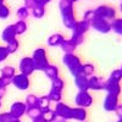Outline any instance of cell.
<instances>
[{"label": "cell", "mask_w": 122, "mask_h": 122, "mask_svg": "<svg viewBox=\"0 0 122 122\" xmlns=\"http://www.w3.org/2000/svg\"><path fill=\"white\" fill-rule=\"evenodd\" d=\"M55 122H66V121H65V120H62V118H59V117H57V118L55 120Z\"/></svg>", "instance_id": "bcb514c9"}, {"label": "cell", "mask_w": 122, "mask_h": 122, "mask_svg": "<svg viewBox=\"0 0 122 122\" xmlns=\"http://www.w3.org/2000/svg\"><path fill=\"white\" fill-rule=\"evenodd\" d=\"M18 70H20V73H23L26 76H30L34 73L36 71V65L33 62V59L32 56H25L21 59L18 64Z\"/></svg>", "instance_id": "52a82bcc"}, {"label": "cell", "mask_w": 122, "mask_h": 122, "mask_svg": "<svg viewBox=\"0 0 122 122\" xmlns=\"http://www.w3.org/2000/svg\"><path fill=\"white\" fill-rule=\"evenodd\" d=\"M11 81H12V79H9V78H5V77H1V76H0V87L6 88L7 86L11 84Z\"/></svg>", "instance_id": "ab89813d"}, {"label": "cell", "mask_w": 122, "mask_h": 122, "mask_svg": "<svg viewBox=\"0 0 122 122\" xmlns=\"http://www.w3.org/2000/svg\"><path fill=\"white\" fill-rule=\"evenodd\" d=\"M111 30L118 36H122V17H116L111 21Z\"/></svg>", "instance_id": "603a6c76"}, {"label": "cell", "mask_w": 122, "mask_h": 122, "mask_svg": "<svg viewBox=\"0 0 122 122\" xmlns=\"http://www.w3.org/2000/svg\"><path fill=\"white\" fill-rule=\"evenodd\" d=\"M90 28H93L94 30H97V32H99V33L106 34V33L111 32V22L95 16L90 21Z\"/></svg>", "instance_id": "8992f818"}, {"label": "cell", "mask_w": 122, "mask_h": 122, "mask_svg": "<svg viewBox=\"0 0 122 122\" xmlns=\"http://www.w3.org/2000/svg\"><path fill=\"white\" fill-rule=\"evenodd\" d=\"M9 16H10V9H9V6L5 5V4H1V5H0V18H1V20H6Z\"/></svg>", "instance_id": "e575fe53"}, {"label": "cell", "mask_w": 122, "mask_h": 122, "mask_svg": "<svg viewBox=\"0 0 122 122\" xmlns=\"http://www.w3.org/2000/svg\"><path fill=\"white\" fill-rule=\"evenodd\" d=\"M17 34H16V30H15V27L14 25H9L4 28V30L1 32V40H4L5 43H9L11 40L16 39Z\"/></svg>", "instance_id": "2e32d148"}, {"label": "cell", "mask_w": 122, "mask_h": 122, "mask_svg": "<svg viewBox=\"0 0 122 122\" xmlns=\"http://www.w3.org/2000/svg\"><path fill=\"white\" fill-rule=\"evenodd\" d=\"M121 70H122V65H121Z\"/></svg>", "instance_id": "db71d44e"}, {"label": "cell", "mask_w": 122, "mask_h": 122, "mask_svg": "<svg viewBox=\"0 0 122 122\" xmlns=\"http://www.w3.org/2000/svg\"><path fill=\"white\" fill-rule=\"evenodd\" d=\"M117 122H122V118H118V121Z\"/></svg>", "instance_id": "816d5d0a"}, {"label": "cell", "mask_w": 122, "mask_h": 122, "mask_svg": "<svg viewBox=\"0 0 122 122\" xmlns=\"http://www.w3.org/2000/svg\"><path fill=\"white\" fill-rule=\"evenodd\" d=\"M87 116H88V114H87L86 109L78 107V106L71 107V120H75L78 122H86Z\"/></svg>", "instance_id": "5bb4252c"}, {"label": "cell", "mask_w": 122, "mask_h": 122, "mask_svg": "<svg viewBox=\"0 0 122 122\" xmlns=\"http://www.w3.org/2000/svg\"><path fill=\"white\" fill-rule=\"evenodd\" d=\"M72 42L78 46V45H82L83 43H84V36H81V34H75V33H72V36H71V38H70Z\"/></svg>", "instance_id": "d590c367"}, {"label": "cell", "mask_w": 122, "mask_h": 122, "mask_svg": "<svg viewBox=\"0 0 122 122\" xmlns=\"http://www.w3.org/2000/svg\"><path fill=\"white\" fill-rule=\"evenodd\" d=\"M71 1H72V3L75 4V3H77V1H79V0H71Z\"/></svg>", "instance_id": "681fc988"}, {"label": "cell", "mask_w": 122, "mask_h": 122, "mask_svg": "<svg viewBox=\"0 0 122 122\" xmlns=\"http://www.w3.org/2000/svg\"><path fill=\"white\" fill-rule=\"evenodd\" d=\"M65 88V82H64V79L61 78L60 76L55 79L51 81V89L54 90H59V92H62Z\"/></svg>", "instance_id": "83f0119b"}, {"label": "cell", "mask_w": 122, "mask_h": 122, "mask_svg": "<svg viewBox=\"0 0 122 122\" xmlns=\"http://www.w3.org/2000/svg\"><path fill=\"white\" fill-rule=\"evenodd\" d=\"M59 10L62 18V23L67 29H72L76 25L77 20L75 15V7L73 3L71 0H60L59 1Z\"/></svg>", "instance_id": "6da1fadb"}, {"label": "cell", "mask_w": 122, "mask_h": 122, "mask_svg": "<svg viewBox=\"0 0 122 122\" xmlns=\"http://www.w3.org/2000/svg\"><path fill=\"white\" fill-rule=\"evenodd\" d=\"M40 116L45 120V122H55V120L57 118L55 111L51 110V109H46V110L42 111V115Z\"/></svg>", "instance_id": "d4e9b609"}, {"label": "cell", "mask_w": 122, "mask_h": 122, "mask_svg": "<svg viewBox=\"0 0 122 122\" xmlns=\"http://www.w3.org/2000/svg\"><path fill=\"white\" fill-rule=\"evenodd\" d=\"M25 7H27L29 11L32 10L34 6H36V0H25Z\"/></svg>", "instance_id": "60d3db41"}, {"label": "cell", "mask_w": 122, "mask_h": 122, "mask_svg": "<svg viewBox=\"0 0 122 122\" xmlns=\"http://www.w3.org/2000/svg\"><path fill=\"white\" fill-rule=\"evenodd\" d=\"M94 72H95V66L90 62H87V64H83L82 65V70H81V75L86 76L87 78L94 76Z\"/></svg>", "instance_id": "44dd1931"}, {"label": "cell", "mask_w": 122, "mask_h": 122, "mask_svg": "<svg viewBox=\"0 0 122 122\" xmlns=\"http://www.w3.org/2000/svg\"><path fill=\"white\" fill-rule=\"evenodd\" d=\"M5 94H6V88L0 87V99H3L5 97Z\"/></svg>", "instance_id": "ee69618b"}, {"label": "cell", "mask_w": 122, "mask_h": 122, "mask_svg": "<svg viewBox=\"0 0 122 122\" xmlns=\"http://www.w3.org/2000/svg\"><path fill=\"white\" fill-rule=\"evenodd\" d=\"M94 14L97 17L104 18L106 21H114L116 18V9L110 5H99L94 9Z\"/></svg>", "instance_id": "5b68a950"}, {"label": "cell", "mask_w": 122, "mask_h": 122, "mask_svg": "<svg viewBox=\"0 0 122 122\" xmlns=\"http://www.w3.org/2000/svg\"><path fill=\"white\" fill-rule=\"evenodd\" d=\"M26 111H27V106L25 104V101H15V103H12L11 106H10L9 112L12 115L14 118L21 120V117L26 115Z\"/></svg>", "instance_id": "9c48e42d"}, {"label": "cell", "mask_w": 122, "mask_h": 122, "mask_svg": "<svg viewBox=\"0 0 122 122\" xmlns=\"http://www.w3.org/2000/svg\"><path fill=\"white\" fill-rule=\"evenodd\" d=\"M11 83L18 90H27L30 86V81H29V77L23 75V73H16L11 81Z\"/></svg>", "instance_id": "ba28073f"}, {"label": "cell", "mask_w": 122, "mask_h": 122, "mask_svg": "<svg viewBox=\"0 0 122 122\" xmlns=\"http://www.w3.org/2000/svg\"><path fill=\"white\" fill-rule=\"evenodd\" d=\"M120 12H121V14H122V1H121V3H120Z\"/></svg>", "instance_id": "c3c4849f"}, {"label": "cell", "mask_w": 122, "mask_h": 122, "mask_svg": "<svg viewBox=\"0 0 122 122\" xmlns=\"http://www.w3.org/2000/svg\"><path fill=\"white\" fill-rule=\"evenodd\" d=\"M32 122H45V120H44L42 116H39V117H37V118L32 120Z\"/></svg>", "instance_id": "f6af8a7d"}, {"label": "cell", "mask_w": 122, "mask_h": 122, "mask_svg": "<svg viewBox=\"0 0 122 122\" xmlns=\"http://www.w3.org/2000/svg\"><path fill=\"white\" fill-rule=\"evenodd\" d=\"M51 0H36V5H38V6H43V7H45Z\"/></svg>", "instance_id": "b9f144b4"}, {"label": "cell", "mask_w": 122, "mask_h": 122, "mask_svg": "<svg viewBox=\"0 0 122 122\" xmlns=\"http://www.w3.org/2000/svg\"><path fill=\"white\" fill-rule=\"evenodd\" d=\"M9 51H7V49L6 46H3V45H0V64L3 62V61H5L7 57H9Z\"/></svg>", "instance_id": "74e56055"}, {"label": "cell", "mask_w": 122, "mask_h": 122, "mask_svg": "<svg viewBox=\"0 0 122 122\" xmlns=\"http://www.w3.org/2000/svg\"><path fill=\"white\" fill-rule=\"evenodd\" d=\"M75 84L78 90H89L88 86V78L83 75H77L75 76Z\"/></svg>", "instance_id": "ac0fdd59"}, {"label": "cell", "mask_w": 122, "mask_h": 122, "mask_svg": "<svg viewBox=\"0 0 122 122\" xmlns=\"http://www.w3.org/2000/svg\"><path fill=\"white\" fill-rule=\"evenodd\" d=\"M104 90L106 92V94L120 97L121 92H122V87H121V83H118V82H116V81H112V79L109 78V79L105 81Z\"/></svg>", "instance_id": "8fae6325"}, {"label": "cell", "mask_w": 122, "mask_h": 122, "mask_svg": "<svg viewBox=\"0 0 122 122\" xmlns=\"http://www.w3.org/2000/svg\"><path fill=\"white\" fill-rule=\"evenodd\" d=\"M54 111H55V114L59 118H62L65 121L71 120V107L67 104L62 103V101L56 103V106H55Z\"/></svg>", "instance_id": "30bf717a"}, {"label": "cell", "mask_w": 122, "mask_h": 122, "mask_svg": "<svg viewBox=\"0 0 122 122\" xmlns=\"http://www.w3.org/2000/svg\"><path fill=\"white\" fill-rule=\"evenodd\" d=\"M15 118L12 117V115L9 112H1L0 114V122H12Z\"/></svg>", "instance_id": "8d00e7d4"}, {"label": "cell", "mask_w": 122, "mask_h": 122, "mask_svg": "<svg viewBox=\"0 0 122 122\" xmlns=\"http://www.w3.org/2000/svg\"><path fill=\"white\" fill-rule=\"evenodd\" d=\"M29 14H30V11L25 6H20L16 11V16L18 18V21H26L29 17Z\"/></svg>", "instance_id": "4316f807"}, {"label": "cell", "mask_w": 122, "mask_h": 122, "mask_svg": "<svg viewBox=\"0 0 122 122\" xmlns=\"http://www.w3.org/2000/svg\"><path fill=\"white\" fill-rule=\"evenodd\" d=\"M14 27H15V30H16V34L17 36L25 34L26 30H27V23H26V21H17L16 23H14Z\"/></svg>", "instance_id": "f546056e"}, {"label": "cell", "mask_w": 122, "mask_h": 122, "mask_svg": "<svg viewBox=\"0 0 122 122\" xmlns=\"http://www.w3.org/2000/svg\"><path fill=\"white\" fill-rule=\"evenodd\" d=\"M30 14H32V16L34 18H43L45 16V7L36 5L32 10H30Z\"/></svg>", "instance_id": "f1b7e54d"}, {"label": "cell", "mask_w": 122, "mask_h": 122, "mask_svg": "<svg viewBox=\"0 0 122 122\" xmlns=\"http://www.w3.org/2000/svg\"><path fill=\"white\" fill-rule=\"evenodd\" d=\"M66 38L64 37V34L61 33H54L50 37H48L46 39V44L49 46H61V44L64 43V40Z\"/></svg>", "instance_id": "e0dca14e"}, {"label": "cell", "mask_w": 122, "mask_h": 122, "mask_svg": "<svg viewBox=\"0 0 122 122\" xmlns=\"http://www.w3.org/2000/svg\"><path fill=\"white\" fill-rule=\"evenodd\" d=\"M12 122H22V121H21V120H20V118H15V120H14Z\"/></svg>", "instance_id": "7dc6e473"}, {"label": "cell", "mask_w": 122, "mask_h": 122, "mask_svg": "<svg viewBox=\"0 0 122 122\" xmlns=\"http://www.w3.org/2000/svg\"><path fill=\"white\" fill-rule=\"evenodd\" d=\"M38 98L36 94H28L26 97L25 104L27 106V109H32V107H38Z\"/></svg>", "instance_id": "cb8c5ba5"}, {"label": "cell", "mask_w": 122, "mask_h": 122, "mask_svg": "<svg viewBox=\"0 0 122 122\" xmlns=\"http://www.w3.org/2000/svg\"><path fill=\"white\" fill-rule=\"evenodd\" d=\"M0 75H1V77L12 79L15 77V75H16V70L12 66H4L1 70H0Z\"/></svg>", "instance_id": "7402d4cb"}, {"label": "cell", "mask_w": 122, "mask_h": 122, "mask_svg": "<svg viewBox=\"0 0 122 122\" xmlns=\"http://www.w3.org/2000/svg\"><path fill=\"white\" fill-rule=\"evenodd\" d=\"M114 112L116 114V116L118 118H122V104H118L117 105V107H116V110L114 111Z\"/></svg>", "instance_id": "7bdbcfd3"}, {"label": "cell", "mask_w": 122, "mask_h": 122, "mask_svg": "<svg viewBox=\"0 0 122 122\" xmlns=\"http://www.w3.org/2000/svg\"><path fill=\"white\" fill-rule=\"evenodd\" d=\"M62 62L70 71V73L73 77L77 75H81V70H82V61H81L79 56H77L75 53L72 54H65L62 57Z\"/></svg>", "instance_id": "7a4b0ae2"}, {"label": "cell", "mask_w": 122, "mask_h": 122, "mask_svg": "<svg viewBox=\"0 0 122 122\" xmlns=\"http://www.w3.org/2000/svg\"><path fill=\"white\" fill-rule=\"evenodd\" d=\"M6 49H7V51H9V54H15L17 50H18V48H20V42L17 40V38L16 39H14V40H11V42H9V43H6Z\"/></svg>", "instance_id": "1f68e13d"}, {"label": "cell", "mask_w": 122, "mask_h": 122, "mask_svg": "<svg viewBox=\"0 0 122 122\" xmlns=\"http://www.w3.org/2000/svg\"><path fill=\"white\" fill-rule=\"evenodd\" d=\"M60 48L62 49V51L65 54H72V53H75V50L77 49V45L71 39H65Z\"/></svg>", "instance_id": "ffe728a7"}, {"label": "cell", "mask_w": 122, "mask_h": 122, "mask_svg": "<svg viewBox=\"0 0 122 122\" xmlns=\"http://www.w3.org/2000/svg\"><path fill=\"white\" fill-rule=\"evenodd\" d=\"M94 103L93 95L89 93V90H78V93L75 97V104L78 107H90Z\"/></svg>", "instance_id": "277c9868"}, {"label": "cell", "mask_w": 122, "mask_h": 122, "mask_svg": "<svg viewBox=\"0 0 122 122\" xmlns=\"http://www.w3.org/2000/svg\"><path fill=\"white\" fill-rule=\"evenodd\" d=\"M0 107H1V99H0Z\"/></svg>", "instance_id": "f5cc1de1"}, {"label": "cell", "mask_w": 122, "mask_h": 122, "mask_svg": "<svg viewBox=\"0 0 122 122\" xmlns=\"http://www.w3.org/2000/svg\"><path fill=\"white\" fill-rule=\"evenodd\" d=\"M4 1H5V0H0V5H1V4H5Z\"/></svg>", "instance_id": "f907efd6"}, {"label": "cell", "mask_w": 122, "mask_h": 122, "mask_svg": "<svg viewBox=\"0 0 122 122\" xmlns=\"http://www.w3.org/2000/svg\"><path fill=\"white\" fill-rule=\"evenodd\" d=\"M32 59H33V62L36 65V71H44L48 67V65L50 64L48 60L46 50L44 48H37L33 51Z\"/></svg>", "instance_id": "3957f363"}, {"label": "cell", "mask_w": 122, "mask_h": 122, "mask_svg": "<svg viewBox=\"0 0 122 122\" xmlns=\"http://www.w3.org/2000/svg\"><path fill=\"white\" fill-rule=\"evenodd\" d=\"M94 17H95L94 10H87V11L84 12V15H83V20H84V21H87V22H89V23H90V21Z\"/></svg>", "instance_id": "f35d334b"}, {"label": "cell", "mask_w": 122, "mask_h": 122, "mask_svg": "<svg viewBox=\"0 0 122 122\" xmlns=\"http://www.w3.org/2000/svg\"><path fill=\"white\" fill-rule=\"evenodd\" d=\"M50 101H55V103H60L62 100V92H59V90H54V89H50L49 94H48Z\"/></svg>", "instance_id": "4dcf8cb0"}, {"label": "cell", "mask_w": 122, "mask_h": 122, "mask_svg": "<svg viewBox=\"0 0 122 122\" xmlns=\"http://www.w3.org/2000/svg\"><path fill=\"white\" fill-rule=\"evenodd\" d=\"M43 72L45 73V76L49 78V79H55L60 76V72H59V67L56 65H53V64H49L48 67L43 71Z\"/></svg>", "instance_id": "d6986e66"}, {"label": "cell", "mask_w": 122, "mask_h": 122, "mask_svg": "<svg viewBox=\"0 0 122 122\" xmlns=\"http://www.w3.org/2000/svg\"><path fill=\"white\" fill-rule=\"evenodd\" d=\"M105 81L103 77H99V76H92L88 78V86H89V90H104L105 87Z\"/></svg>", "instance_id": "4fadbf2b"}, {"label": "cell", "mask_w": 122, "mask_h": 122, "mask_svg": "<svg viewBox=\"0 0 122 122\" xmlns=\"http://www.w3.org/2000/svg\"><path fill=\"white\" fill-rule=\"evenodd\" d=\"M26 115L30 118V120H34L37 117H39L42 115V111H40L39 107H32V109H27L26 111Z\"/></svg>", "instance_id": "d6a6232c"}, {"label": "cell", "mask_w": 122, "mask_h": 122, "mask_svg": "<svg viewBox=\"0 0 122 122\" xmlns=\"http://www.w3.org/2000/svg\"><path fill=\"white\" fill-rule=\"evenodd\" d=\"M110 79H112V81H116V82L121 83V81H122V70L121 68H116V70H112L111 71V73H110Z\"/></svg>", "instance_id": "836d02e7"}, {"label": "cell", "mask_w": 122, "mask_h": 122, "mask_svg": "<svg viewBox=\"0 0 122 122\" xmlns=\"http://www.w3.org/2000/svg\"><path fill=\"white\" fill-rule=\"evenodd\" d=\"M50 99L48 95H43L38 98V107L40 109V111H44L46 109H50Z\"/></svg>", "instance_id": "484cf974"}, {"label": "cell", "mask_w": 122, "mask_h": 122, "mask_svg": "<svg viewBox=\"0 0 122 122\" xmlns=\"http://www.w3.org/2000/svg\"><path fill=\"white\" fill-rule=\"evenodd\" d=\"M90 28V23L84 21V20H81V21H77L76 25L73 26V28L71 29L72 30V33L75 34H81V36H84Z\"/></svg>", "instance_id": "9a60e30c"}, {"label": "cell", "mask_w": 122, "mask_h": 122, "mask_svg": "<svg viewBox=\"0 0 122 122\" xmlns=\"http://www.w3.org/2000/svg\"><path fill=\"white\" fill-rule=\"evenodd\" d=\"M118 104H120L118 103V97L106 94V97L104 98V101H103V107H104L105 111H107V112H114Z\"/></svg>", "instance_id": "7c38bea8"}]
</instances>
